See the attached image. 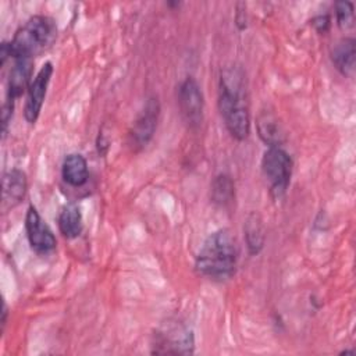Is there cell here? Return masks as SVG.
<instances>
[{
    "label": "cell",
    "mask_w": 356,
    "mask_h": 356,
    "mask_svg": "<svg viewBox=\"0 0 356 356\" xmlns=\"http://www.w3.org/2000/svg\"><path fill=\"white\" fill-rule=\"evenodd\" d=\"M218 108L224 124L236 140H245L250 132L245 74L241 67H227L220 74Z\"/></svg>",
    "instance_id": "cell-1"
},
{
    "label": "cell",
    "mask_w": 356,
    "mask_h": 356,
    "mask_svg": "<svg viewBox=\"0 0 356 356\" xmlns=\"http://www.w3.org/2000/svg\"><path fill=\"white\" fill-rule=\"evenodd\" d=\"M238 261V246L228 229L210 234L195 260L196 271L213 281H225L235 274Z\"/></svg>",
    "instance_id": "cell-2"
},
{
    "label": "cell",
    "mask_w": 356,
    "mask_h": 356,
    "mask_svg": "<svg viewBox=\"0 0 356 356\" xmlns=\"http://www.w3.org/2000/svg\"><path fill=\"white\" fill-rule=\"evenodd\" d=\"M57 38L56 21L47 15H33L19 26L8 43L13 58H33L49 49Z\"/></svg>",
    "instance_id": "cell-3"
},
{
    "label": "cell",
    "mask_w": 356,
    "mask_h": 356,
    "mask_svg": "<svg viewBox=\"0 0 356 356\" xmlns=\"http://www.w3.org/2000/svg\"><path fill=\"white\" fill-rule=\"evenodd\" d=\"M293 161L291 156L280 146L268 147L261 159V171L270 184V192L280 199L291 181Z\"/></svg>",
    "instance_id": "cell-4"
},
{
    "label": "cell",
    "mask_w": 356,
    "mask_h": 356,
    "mask_svg": "<svg viewBox=\"0 0 356 356\" xmlns=\"http://www.w3.org/2000/svg\"><path fill=\"white\" fill-rule=\"evenodd\" d=\"M154 337L153 353L188 355L193 352V332L184 324H167Z\"/></svg>",
    "instance_id": "cell-5"
},
{
    "label": "cell",
    "mask_w": 356,
    "mask_h": 356,
    "mask_svg": "<svg viewBox=\"0 0 356 356\" xmlns=\"http://www.w3.org/2000/svg\"><path fill=\"white\" fill-rule=\"evenodd\" d=\"M178 106L184 121L189 128L196 129L203 122L204 99L199 83L188 76L178 88Z\"/></svg>",
    "instance_id": "cell-6"
},
{
    "label": "cell",
    "mask_w": 356,
    "mask_h": 356,
    "mask_svg": "<svg viewBox=\"0 0 356 356\" xmlns=\"http://www.w3.org/2000/svg\"><path fill=\"white\" fill-rule=\"evenodd\" d=\"M25 231L29 245L36 253L47 254L56 249L57 241L53 231L43 221V218L33 206H29L26 210Z\"/></svg>",
    "instance_id": "cell-7"
},
{
    "label": "cell",
    "mask_w": 356,
    "mask_h": 356,
    "mask_svg": "<svg viewBox=\"0 0 356 356\" xmlns=\"http://www.w3.org/2000/svg\"><path fill=\"white\" fill-rule=\"evenodd\" d=\"M159 113H160L159 100L156 97H150L146 102L138 118L135 120L132 129L129 131V143L134 149L139 150L150 142L157 127Z\"/></svg>",
    "instance_id": "cell-8"
},
{
    "label": "cell",
    "mask_w": 356,
    "mask_h": 356,
    "mask_svg": "<svg viewBox=\"0 0 356 356\" xmlns=\"http://www.w3.org/2000/svg\"><path fill=\"white\" fill-rule=\"evenodd\" d=\"M51 75H53L51 63H44L28 88V96L24 107V117L29 124H35L36 120L39 118Z\"/></svg>",
    "instance_id": "cell-9"
},
{
    "label": "cell",
    "mask_w": 356,
    "mask_h": 356,
    "mask_svg": "<svg viewBox=\"0 0 356 356\" xmlns=\"http://www.w3.org/2000/svg\"><path fill=\"white\" fill-rule=\"evenodd\" d=\"M3 203L1 207L3 210H8L15 207L18 203L22 202L25 197L26 189H28V182H26V175L24 171L18 168H13L4 172L3 175Z\"/></svg>",
    "instance_id": "cell-10"
},
{
    "label": "cell",
    "mask_w": 356,
    "mask_h": 356,
    "mask_svg": "<svg viewBox=\"0 0 356 356\" xmlns=\"http://www.w3.org/2000/svg\"><path fill=\"white\" fill-rule=\"evenodd\" d=\"M32 65H33V58H14V64L10 70L7 97L15 100L25 90H28L33 79Z\"/></svg>",
    "instance_id": "cell-11"
},
{
    "label": "cell",
    "mask_w": 356,
    "mask_h": 356,
    "mask_svg": "<svg viewBox=\"0 0 356 356\" xmlns=\"http://www.w3.org/2000/svg\"><path fill=\"white\" fill-rule=\"evenodd\" d=\"M331 60L343 76H353L356 61V42L353 38L338 40L331 49Z\"/></svg>",
    "instance_id": "cell-12"
},
{
    "label": "cell",
    "mask_w": 356,
    "mask_h": 356,
    "mask_svg": "<svg viewBox=\"0 0 356 356\" xmlns=\"http://www.w3.org/2000/svg\"><path fill=\"white\" fill-rule=\"evenodd\" d=\"M63 179L71 186H82L89 178L86 159L79 153H70L65 156L61 165Z\"/></svg>",
    "instance_id": "cell-13"
},
{
    "label": "cell",
    "mask_w": 356,
    "mask_h": 356,
    "mask_svg": "<svg viewBox=\"0 0 356 356\" xmlns=\"http://www.w3.org/2000/svg\"><path fill=\"white\" fill-rule=\"evenodd\" d=\"M60 232L68 238H76L82 232V214L76 204H67L61 209L57 218Z\"/></svg>",
    "instance_id": "cell-14"
},
{
    "label": "cell",
    "mask_w": 356,
    "mask_h": 356,
    "mask_svg": "<svg viewBox=\"0 0 356 356\" xmlns=\"http://www.w3.org/2000/svg\"><path fill=\"white\" fill-rule=\"evenodd\" d=\"M257 131L263 142L270 147L280 146L284 140L282 128L277 121L275 115H273L271 113L266 111L260 114V117L257 118Z\"/></svg>",
    "instance_id": "cell-15"
},
{
    "label": "cell",
    "mask_w": 356,
    "mask_h": 356,
    "mask_svg": "<svg viewBox=\"0 0 356 356\" xmlns=\"http://www.w3.org/2000/svg\"><path fill=\"white\" fill-rule=\"evenodd\" d=\"M211 200L220 207H229L235 200V185L229 175L218 174L211 182Z\"/></svg>",
    "instance_id": "cell-16"
},
{
    "label": "cell",
    "mask_w": 356,
    "mask_h": 356,
    "mask_svg": "<svg viewBox=\"0 0 356 356\" xmlns=\"http://www.w3.org/2000/svg\"><path fill=\"white\" fill-rule=\"evenodd\" d=\"M245 238L252 254H257L264 243V229L257 214H250L245 222Z\"/></svg>",
    "instance_id": "cell-17"
},
{
    "label": "cell",
    "mask_w": 356,
    "mask_h": 356,
    "mask_svg": "<svg viewBox=\"0 0 356 356\" xmlns=\"http://www.w3.org/2000/svg\"><path fill=\"white\" fill-rule=\"evenodd\" d=\"M335 14H337V22L338 26L343 31H348L355 24V11H353V3L342 0L335 3Z\"/></svg>",
    "instance_id": "cell-18"
},
{
    "label": "cell",
    "mask_w": 356,
    "mask_h": 356,
    "mask_svg": "<svg viewBox=\"0 0 356 356\" xmlns=\"http://www.w3.org/2000/svg\"><path fill=\"white\" fill-rule=\"evenodd\" d=\"M14 99L7 97L6 102L3 103V108H1V127H3V138L6 136L7 132V125L13 117V111H14Z\"/></svg>",
    "instance_id": "cell-19"
},
{
    "label": "cell",
    "mask_w": 356,
    "mask_h": 356,
    "mask_svg": "<svg viewBox=\"0 0 356 356\" xmlns=\"http://www.w3.org/2000/svg\"><path fill=\"white\" fill-rule=\"evenodd\" d=\"M312 25L316 28V31L318 33H325L328 29H330V25H331V19L328 15H317L312 19Z\"/></svg>",
    "instance_id": "cell-20"
}]
</instances>
